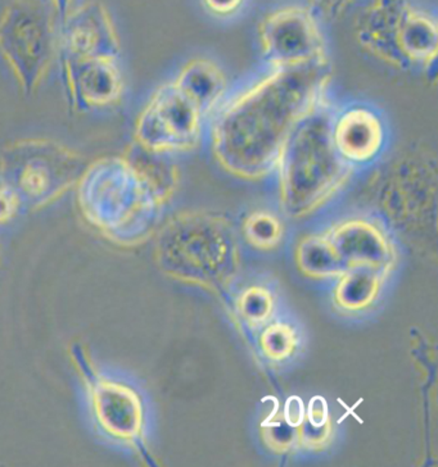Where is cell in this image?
<instances>
[{
  "instance_id": "obj_1",
  "label": "cell",
  "mask_w": 438,
  "mask_h": 467,
  "mask_svg": "<svg viewBox=\"0 0 438 467\" xmlns=\"http://www.w3.org/2000/svg\"><path fill=\"white\" fill-rule=\"evenodd\" d=\"M332 69H276L233 85L209 125L206 144L222 171L242 182L273 176L298 122L330 94Z\"/></svg>"
},
{
  "instance_id": "obj_2",
  "label": "cell",
  "mask_w": 438,
  "mask_h": 467,
  "mask_svg": "<svg viewBox=\"0 0 438 467\" xmlns=\"http://www.w3.org/2000/svg\"><path fill=\"white\" fill-rule=\"evenodd\" d=\"M178 185L174 159L132 141L124 156L105 157L85 167L77 184L78 203L88 223L106 238L134 247L157 232Z\"/></svg>"
},
{
  "instance_id": "obj_3",
  "label": "cell",
  "mask_w": 438,
  "mask_h": 467,
  "mask_svg": "<svg viewBox=\"0 0 438 467\" xmlns=\"http://www.w3.org/2000/svg\"><path fill=\"white\" fill-rule=\"evenodd\" d=\"M232 87L217 59L192 57L144 103L135 119L134 143L169 159L193 153L206 141L211 119Z\"/></svg>"
},
{
  "instance_id": "obj_4",
  "label": "cell",
  "mask_w": 438,
  "mask_h": 467,
  "mask_svg": "<svg viewBox=\"0 0 438 467\" xmlns=\"http://www.w3.org/2000/svg\"><path fill=\"white\" fill-rule=\"evenodd\" d=\"M330 94L298 122L282 151L273 176L278 186L280 213L304 220L339 197L356 175L334 150L330 138Z\"/></svg>"
},
{
  "instance_id": "obj_5",
  "label": "cell",
  "mask_w": 438,
  "mask_h": 467,
  "mask_svg": "<svg viewBox=\"0 0 438 467\" xmlns=\"http://www.w3.org/2000/svg\"><path fill=\"white\" fill-rule=\"evenodd\" d=\"M154 258L176 282L223 295L241 273V236L222 213L188 210L157 229Z\"/></svg>"
},
{
  "instance_id": "obj_6",
  "label": "cell",
  "mask_w": 438,
  "mask_h": 467,
  "mask_svg": "<svg viewBox=\"0 0 438 467\" xmlns=\"http://www.w3.org/2000/svg\"><path fill=\"white\" fill-rule=\"evenodd\" d=\"M354 36L369 58L387 68L409 75L436 72L437 15L417 0H367Z\"/></svg>"
},
{
  "instance_id": "obj_7",
  "label": "cell",
  "mask_w": 438,
  "mask_h": 467,
  "mask_svg": "<svg viewBox=\"0 0 438 467\" xmlns=\"http://www.w3.org/2000/svg\"><path fill=\"white\" fill-rule=\"evenodd\" d=\"M85 167L83 156L68 145L48 138H25L0 153V182L17 192L25 210H34L77 186Z\"/></svg>"
},
{
  "instance_id": "obj_8",
  "label": "cell",
  "mask_w": 438,
  "mask_h": 467,
  "mask_svg": "<svg viewBox=\"0 0 438 467\" xmlns=\"http://www.w3.org/2000/svg\"><path fill=\"white\" fill-rule=\"evenodd\" d=\"M257 43L264 67H330L326 30L311 5L288 3L267 12L258 22Z\"/></svg>"
},
{
  "instance_id": "obj_9",
  "label": "cell",
  "mask_w": 438,
  "mask_h": 467,
  "mask_svg": "<svg viewBox=\"0 0 438 467\" xmlns=\"http://www.w3.org/2000/svg\"><path fill=\"white\" fill-rule=\"evenodd\" d=\"M70 356L83 381L98 429L109 440L146 457L143 397L132 385L100 371L80 344H71Z\"/></svg>"
},
{
  "instance_id": "obj_10",
  "label": "cell",
  "mask_w": 438,
  "mask_h": 467,
  "mask_svg": "<svg viewBox=\"0 0 438 467\" xmlns=\"http://www.w3.org/2000/svg\"><path fill=\"white\" fill-rule=\"evenodd\" d=\"M55 34L46 9L34 0H17L0 18V56L26 96L46 80L53 57Z\"/></svg>"
},
{
  "instance_id": "obj_11",
  "label": "cell",
  "mask_w": 438,
  "mask_h": 467,
  "mask_svg": "<svg viewBox=\"0 0 438 467\" xmlns=\"http://www.w3.org/2000/svg\"><path fill=\"white\" fill-rule=\"evenodd\" d=\"M330 138L337 154L356 172L376 165L389 150L391 131L383 110L367 100H334Z\"/></svg>"
},
{
  "instance_id": "obj_12",
  "label": "cell",
  "mask_w": 438,
  "mask_h": 467,
  "mask_svg": "<svg viewBox=\"0 0 438 467\" xmlns=\"http://www.w3.org/2000/svg\"><path fill=\"white\" fill-rule=\"evenodd\" d=\"M348 267H370L389 276L396 267L397 247L382 221L349 214L324 229Z\"/></svg>"
},
{
  "instance_id": "obj_13",
  "label": "cell",
  "mask_w": 438,
  "mask_h": 467,
  "mask_svg": "<svg viewBox=\"0 0 438 467\" xmlns=\"http://www.w3.org/2000/svg\"><path fill=\"white\" fill-rule=\"evenodd\" d=\"M61 69L68 102L77 112L111 109L124 97L121 58L61 59Z\"/></svg>"
},
{
  "instance_id": "obj_14",
  "label": "cell",
  "mask_w": 438,
  "mask_h": 467,
  "mask_svg": "<svg viewBox=\"0 0 438 467\" xmlns=\"http://www.w3.org/2000/svg\"><path fill=\"white\" fill-rule=\"evenodd\" d=\"M59 57L121 58V46L111 16L103 5L89 3L63 18Z\"/></svg>"
},
{
  "instance_id": "obj_15",
  "label": "cell",
  "mask_w": 438,
  "mask_h": 467,
  "mask_svg": "<svg viewBox=\"0 0 438 467\" xmlns=\"http://www.w3.org/2000/svg\"><path fill=\"white\" fill-rule=\"evenodd\" d=\"M295 264L302 275L314 280H337L348 268L324 230L299 238L295 248Z\"/></svg>"
},
{
  "instance_id": "obj_16",
  "label": "cell",
  "mask_w": 438,
  "mask_h": 467,
  "mask_svg": "<svg viewBox=\"0 0 438 467\" xmlns=\"http://www.w3.org/2000/svg\"><path fill=\"white\" fill-rule=\"evenodd\" d=\"M387 275L370 267H348L337 279L333 302L346 314H359L370 308L382 292Z\"/></svg>"
},
{
  "instance_id": "obj_17",
  "label": "cell",
  "mask_w": 438,
  "mask_h": 467,
  "mask_svg": "<svg viewBox=\"0 0 438 467\" xmlns=\"http://www.w3.org/2000/svg\"><path fill=\"white\" fill-rule=\"evenodd\" d=\"M286 217L267 208L245 213L239 226V236L255 251H276L286 241Z\"/></svg>"
},
{
  "instance_id": "obj_18",
  "label": "cell",
  "mask_w": 438,
  "mask_h": 467,
  "mask_svg": "<svg viewBox=\"0 0 438 467\" xmlns=\"http://www.w3.org/2000/svg\"><path fill=\"white\" fill-rule=\"evenodd\" d=\"M276 298L272 289L252 284L239 293L235 301V314L239 323L250 330L263 329L273 320Z\"/></svg>"
},
{
  "instance_id": "obj_19",
  "label": "cell",
  "mask_w": 438,
  "mask_h": 467,
  "mask_svg": "<svg viewBox=\"0 0 438 467\" xmlns=\"http://www.w3.org/2000/svg\"><path fill=\"white\" fill-rule=\"evenodd\" d=\"M258 347L265 358L269 361H288L296 355L299 347V334L295 325L287 321H270L261 329Z\"/></svg>"
},
{
  "instance_id": "obj_20",
  "label": "cell",
  "mask_w": 438,
  "mask_h": 467,
  "mask_svg": "<svg viewBox=\"0 0 438 467\" xmlns=\"http://www.w3.org/2000/svg\"><path fill=\"white\" fill-rule=\"evenodd\" d=\"M263 438L270 450L276 453H287L295 446H298L297 429L287 424L282 412L279 413L276 422L270 421L269 419L264 422Z\"/></svg>"
},
{
  "instance_id": "obj_21",
  "label": "cell",
  "mask_w": 438,
  "mask_h": 467,
  "mask_svg": "<svg viewBox=\"0 0 438 467\" xmlns=\"http://www.w3.org/2000/svg\"><path fill=\"white\" fill-rule=\"evenodd\" d=\"M198 2L202 9L214 20L232 22L247 12L252 0H198Z\"/></svg>"
},
{
  "instance_id": "obj_22",
  "label": "cell",
  "mask_w": 438,
  "mask_h": 467,
  "mask_svg": "<svg viewBox=\"0 0 438 467\" xmlns=\"http://www.w3.org/2000/svg\"><path fill=\"white\" fill-rule=\"evenodd\" d=\"M332 438V422H327L321 428L308 425L307 420L297 428L298 446L308 451H320L327 447Z\"/></svg>"
},
{
  "instance_id": "obj_23",
  "label": "cell",
  "mask_w": 438,
  "mask_h": 467,
  "mask_svg": "<svg viewBox=\"0 0 438 467\" xmlns=\"http://www.w3.org/2000/svg\"><path fill=\"white\" fill-rule=\"evenodd\" d=\"M25 210L20 195L14 188L0 182V226L7 225Z\"/></svg>"
},
{
  "instance_id": "obj_24",
  "label": "cell",
  "mask_w": 438,
  "mask_h": 467,
  "mask_svg": "<svg viewBox=\"0 0 438 467\" xmlns=\"http://www.w3.org/2000/svg\"><path fill=\"white\" fill-rule=\"evenodd\" d=\"M365 2L367 0H310V5L320 15L328 16V17H339L359 3L364 5Z\"/></svg>"
},
{
  "instance_id": "obj_25",
  "label": "cell",
  "mask_w": 438,
  "mask_h": 467,
  "mask_svg": "<svg viewBox=\"0 0 438 467\" xmlns=\"http://www.w3.org/2000/svg\"><path fill=\"white\" fill-rule=\"evenodd\" d=\"M305 420L308 425L314 428H321L330 421L329 413H328L327 400L323 397H314L307 407Z\"/></svg>"
},
{
  "instance_id": "obj_26",
  "label": "cell",
  "mask_w": 438,
  "mask_h": 467,
  "mask_svg": "<svg viewBox=\"0 0 438 467\" xmlns=\"http://www.w3.org/2000/svg\"><path fill=\"white\" fill-rule=\"evenodd\" d=\"M305 413H307V409H305L304 400L299 397H291L286 400L282 416L291 428L297 429L302 425V422L305 421Z\"/></svg>"
},
{
  "instance_id": "obj_27",
  "label": "cell",
  "mask_w": 438,
  "mask_h": 467,
  "mask_svg": "<svg viewBox=\"0 0 438 467\" xmlns=\"http://www.w3.org/2000/svg\"><path fill=\"white\" fill-rule=\"evenodd\" d=\"M52 2L55 5L57 14L61 16L62 18L70 14L72 0H52Z\"/></svg>"
}]
</instances>
